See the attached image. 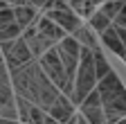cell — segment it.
<instances>
[{"instance_id":"cell-1","label":"cell","mask_w":126,"mask_h":124,"mask_svg":"<svg viewBox=\"0 0 126 124\" xmlns=\"http://www.w3.org/2000/svg\"><path fill=\"white\" fill-rule=\"evenodd\" d=\"M11 84H14V90H16V97L29 99L32 104L41 106L43 111H50L61 95V90L52 84V79L45 74V70L41 68L38 61H32L29 66L20 68L18 72H14Z\"/></svg>"},{"instance_id":"cell-2","label":"cell","mask_w":126,"mask_h":124,"mask_svg":"<svg viewBox=\"0 0 126 124\" xmlns=\"http://www.w3.org/2000/svg\"><path fill=\"white\" fill-rule=\"evenodd\" d=\"M99 79H97V70H94V50L83 48L81 50V63H79L77 72V81H74V92H72V104L77 108H81V104L88 99L92 90H97Z\"/></svg>"},{"instance_id":"cell-3","label":"cell","mask_w":126,"mask_h":124,"mask_svg":"<svg viewBox=\"0 0 126 124\" xmlns=\"http://www.w3.org/2000/svg\"><path fill=\"white\" fill-rule=\"evenodd\" d=\"M2 61H5V66L9 68V72H18L20 68L29 66L32 61H36L34 54H32L29 50V45L25 38H18V41H14V43H2Z\"/></svg>"},{"instance_id":"cell-4","label":"cell","mask_w":126,"mask_h":124,"mask_svg":"<svg viewBox=\"0 0 126 124\" xmlns=\"http://www.w3.org/2000/svg\"><path fill=\"white\" fill-rule=\"evenodd\" d=\"M38 63H41V68L45 70V74L52 79V84H54L61 92L65 90V86H68V72H65V66H63V61H61L56 48L50 50V52H45V54L38 59Z\"/></svg>"},{"instance_id":"cell-5","label":"cell","mask_w":126,"mask_h":124,"mask_svg":"<svg viewBox=\"0 0 126 124\" xmlns=\"http://www.w3.org/2000/svg\"><path fill=\"white\" fill-rule=\"evenodd\" d=\"M45 16H47V18H52L61 29H65V34H68V36H74L79 29L83 27L81 18H79L77 14L72 11L70 2H54V9H52L50 14H45Z\"/></svg>"},{"instance_id":"cell-6","label":"cell","mask_w":126,"mask_h":124,"mask_svg":"<svg viewBox=\"0 0 126 124\" xmlns=\"http://www.w3.org/2000/svg\"><path fill=\"white\" fill-rule=\"evenodd\" d=\"M81 115L90 124H108L106 113H104V104H101V97H99L97 90H92L88 95V99L81 104Z\"/></svg>"},{"instance_id":"cell-7","label":"cell","mask_w":126,"mask_h":124,"mask_svg":"<svg viewBox=\"0 0 126 124\" xmlns=\"http://www.w3.org/2000/svg\"><path fill=\"white\" fill-rule=\"evenodd\" d=\"M97 92H99V97H101V104H108V102H113L115 97L124 95L126 88H124V84H122L119 77H117L115 72H110L106 79H101V81H99Z\"/></svg>"},{"instance_id":"cell-8","label":"cell","mask_w":126,"mask_h":124,"mask_svg":"<svg viewBox=\"0 0 126 124\" xmlns=\"http://www.w3.org/2000/svg\"><path fill=\"white\" fill-rule=\"evenodd\" d=\"M14 11H16V23H18L23 29H29L41 18V11L32 2H14Z\"/></svg>"},{"instance_id":"cell-9","label":"cell","mask_w":126,"mask_h":124,"mask_svg":"<svg viewBox=\"0 0 126 124\" xmlns=\"http://www.w3.org/2000/svg\"><path fill=\"white\" fill-rule=\"evenodd\" d=\"M47 113H50L54 120H59L61 124H65V122H70V120L77 115V106L72 104V99H70V97H65V95L61 92L59 99L54 102V106H52Z\"/></svg>"},{"instance_id":"cell-10","label":"cell","mask_w":126,"mask_h":124,"mask_svg":"<svg viewBox=\"0 0 126 124\" xmlns=\"http://www.w3.org/2000/svg\"><path fill=\"white\" fill-rule=\"evenodd\" d=\"M36 29L43 34V36H47L50 41H54L56 45L63 41V38H68V34H65V29H61L52 18H47L45 14H41V18L36 20Z\"/></svg>"},{"instance_id":"cell-11","label":"cell","mask_w":126,"mask_h":124,"mask_svg":"<svg viewBox=\"0 0 126 124\" xmlns=\"http://www.w3.org/2000/svg\"><path fill=\"white\" fill-rule=\"evenodd\" d=\"M104 113H106L108 124H117V122L126 120V92L119 95V97H115L113 102L104 104Z\"/></svg>"},{"instance_id":"cell-12","label":"cell","mask_w":126,"mask_h":124,"mask_svg":"<svg viewBox=\"0 0 126 124\" xmlns=\"http://www.w3.org/2000/svg\"><path fill=\"white\" fill-rule=\"evenodd\" d=\"M101 41L108 45L110 50H113L117 56H122V59H126V48H124V43H122V38H119V34H117V29H115V25L108 29V32H104L101 34Z\"/></svg>"},{"instance_id":"cell-13","label":"cell","mask_w":126,"mask_h":124,"mask_svg":"<svg viewBox=\"0 0 126 124\" xmlns=\"http://www.w3.org/2000/svg\"><path fill=\"white\" fill-rule=\"evenodd\" d=\"M74 38L83 45V48H90V50H99V45H97V32L90 27V25H83L79 32L74 34Z\"/></svg>"},{"instance_id":"cell-14","label":"cell","mask_w":126,"mask_h":124,"mask_svg":"<svg viewBox=\"0 0 126 124\" xmlns=\"http://www.w3.org/2000/svg\"><path fill=\"white\" fill-rule=\"evenodd\" d=\"M70 7H72V11L77 14L79 18H88V20L94 16V11L99 9V5H97V2H79V0L70 2Z\"/></svg>"},{"instance_id":"cell-15","label":"cell","mask_w":126,"mask_h":124,"mask_svg":"<svg viewBox=\"0 0 126 124\" xmlns=\"http://www.w3.org/2000/svg\"><path fill=\"white\" fill-rule=\"evenodd\" d=\"M94 70H97V79H106V77L113 72V68H110V63L104 59V54L99 50H94Z\"/></svg>"},{"instance_id":"cell-16","label":"cell","mask_w":126,"mask_h":124,"mask_svg":"<svg viewBox=\"0 0 126 124\" xmlns=\"http://www.w3.org/2000/svg\"><path fill=\"white\" fill-rule=\"evenodd\" d=\"M16 23V11H14V5L9 2H2L0 5V29H5L9 25Z\"/></svg>"},{"instance_id":"cell-17","label":"cell","mask_w":126,"mask_h":124,"mask_svg":"<svg viewBox=\"0 0 126 124\" xmlns=\"http://www.w3.org/2000/svg\"><path fill=\"white\" fill-rule=\"evenodd\" d=\"M124 5H126V2H104V5H99V11L106 14V16L115 23L117 16L122 14V9H124Z\"/></svg>"},{"instance_id":"cell-18","label":"cell","mask_w":126,"mask_h":124,"mask_svg":"<svg viewBox=\"0 0 126 124\" xmlns=\"http://www.w3.org/2000/svg\"><path fill=\"white\" fill-rule=\"evenodd\" d=\"M115 27H124V29H126V5H124L122 14L117 16V20H115Z\"/></svg>"},{"instance_id":"cell-19","label":"cell","mask_w":126,"mask_h":124,"mask_svg":"<svg viewBox=\"0 0 126 124\" xmlns=\"http://www.w3.org/2000/svg\"><path fill=\"white\" fill-rule=\"evenodd\" d=\"M2 124H20V120H2Z\"/></svg>"},{"instance_id":"cell-20","label":"cell","mask_w":126,"mask_h":124,"mask_svg":"<svg viewBox=\"0 0 126 124\" xmlns=\"http://www.w3.org/2000/svg\"><path fill=\"white\" fill-rule=\"evenodd\" d=\"M65 124H79V113H77V115H74V117H72L70 122H65Z\"/></svg>"},{"instance_id":"cell-21","label":"cell","mask_w":126,"mask_h":124,"mask_svg":"<svg viewBox=\"0 0 126 124\" xmlns=\"http://www.w3.org/2000/svg\"><path fill=\"white\" fill-rule=\"evenodd\" d=\"M79 124H90V122H88V120H86V117H83L81 113H79Z\"/></svg>"},{"instance_id":"cell-22","label":"cell","mask_w":126,"mask_h":124,"mask_svg":"<svg viewBox=\"0 0 126 124\" xmlns=\"http://www.w3.org/2000/svg\"><path fill=\"white\" fill-rule=\"evenodd\" d=\"M124 61H126V59H124Z\"/></svg>"}]
</instances>
